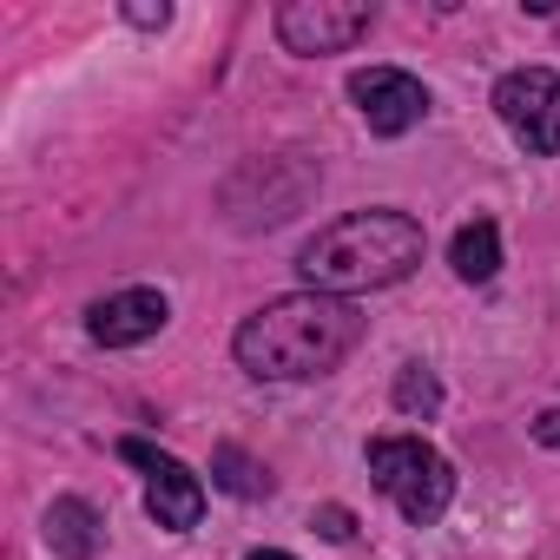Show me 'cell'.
I'll use <instances>...</instances> for the list:
<instances>
[{"mask_svg":"<svg viewBox=\"0 0 560 560\" xmlns=\"http://www.w3.org/2000/svg\"><path fill=\"white\" fill-rule=\"evenodd\" d=\"M357 343H363V311L350 298H324V291L270 298L231 337L237 370L257 376V383H311V376H330Z\"/></svg>","mask_w":560,"mask_h":560,"instance_id":"1","label":"cell"},{"mask_svg":"<svg viewBox=\"0 0 560 560\" xmlns=\"http://www.w3.org/2000/svg\"><path fill=\"white\" fill-rule=\"evenodd\" d=\"M250 560H298V553H277V547H264V553H250Z\"/></svg>","mask_w":560,"mask_h":560,"instance_id":"16","label":"cell"},{"mask_svg":"<svg viewBox=\"0 0 560 560\" xmlns=\"http://www.w3.org/2000/svg\"><path fill=\"white\" fill-rule=\"evenodd\" d=\"M416 264H422V224H416L409 211H389V205L350 211V218L324 224V231L304 244V257H298L304 284L324 291V298L389 291V284H402Z\"/></svg>","mask_w":560,"mask_h":560,"instance_id":"2","label":"cell"},{"mask_svg":"<svg viewBox=\"0 0 560 560\" xmlns=\"http://www.w3.org/2000/svg\"><path fill=\"white\" fill-rule=\"evenodd\" d=\"M311 534H324V540H350L357 521H350V508H317V514H311Z\"/></svg>","mask_w":560,"mask_h":560,"instance_id":"13","label":"cell"},{"mask_svg":"<svg viewBox=\"0 0 560 560\" xmlns=\"http://www.w3.org/2000/svg\"><path fill=\"white\" fill-rule=\"evenodd\" d=\"M448 264H455L462 284H488V277L501 270V231H494V218L462 224V231H455V244H448Z\"/></svg>","mask_w":560,"mask_h":560,"instance_id":"10","label":"cell"},{"mask_svg":"<svg viewBox=\"0 0 560 560\" xmlns=\"http://www.w3.org/2000/svg\"><path fill=\"white\" fill-rule=\"evenodd\" d=\"M534 442H547V448H560V409H547V416L534 422Z\"/></svg>","mask_w":560,"mask_h":560,"instance_id":"15","label":"cell"},{"mask_svg":"<svg viewBox=\"0 0 560 560\" xmlns=\"http://www.w3.org/2000/svg\"><path fill=\"white\" fill-rule=\"evenodd\" d=\"M396 409L402 416H435L442 409V383H435V370H422V363H402V376H396Z\"/></svg>","mask_w":560,"mask_h":560,"instance_id":"11","label":"cell"},{"mask_svg":"<svg viewBox=\"0 0 560 560\" xmlns=\"http://www.w3.org/2000/svg\"><path fill=\"white\" fill-rule=\"evenodd\" d=\"M126 21H132V27H165V21H172V8H165V0H159V8H152V0H132Z\"/></svg>","mask_w":560,"mask_h":560,"instance_id":"14","label":"cell"},{"mask_svg":"<svg viewBox=\"0 0 560 560\" xmlns=\"http://www.w3.org/2000/svg\"><path fill=\"white\" fill-rule=\"evenodd\" d=\"M370 8L363 0H284L277 8V40L291 54L317 60V54H350L363 34H370Z\"/></svg>","mask_w":560,"mask_h":560,"instance_id":"5","label":"cell"},{"mask_svg":"<svg viewBox=\"0 0 560 560\" xmlns=\"http://www.w3.org/2000/svg\"><path fill=\"white\" fill-rule=\"evenodd\" d=\"M211 468H218V488H231V494H244V501L270 488V475H264V468H257V462H250L237 442H224V448L211 455Z\"/></svg>","mask_w":560,"mask_h":560,"instance_id":"12","label":"cell"},{"mask_svg":"<svg viewBox=\"0 0 560 560\" xmlns=\"http://www.w3.org/2000/svg\"><path fill=\"white\" fill-rule=\"evenodd\" d=\"M370 475H376V488L396 501V514H402L409 527L442 521L448 501H455V468H448V455L429 448L422 435H376V442H370Z\"/></svg>","mask_w":560,"mask_h":560,"instance_id":"3","label":"cell"},{"mask_svg":"<svg viewBox=\"0 0 560 560\" xmlns=\"http://www.w3.org/2000/svg\"><path fill=\"white\" fill-rule=\"evenodd\" d=\"M119 455H126L132 468H145V508H152V521H159V527H172V534L198 527V514H205V481H198L178 455L152 448L145 435H126V442H119Z\"/></svg>","mask_w":560,"mask_h":560,"instance_id":"6","label":"cell"},{"mask_svg":"<svg viewBox=\"0 0 560 560\" xmlns=\"http://www.w3.org/2000/svg\"><path fill=\"white\" fill-rule=\"evenodd\" d=\"M494 113H501V126L534 159L560 152V73L553 67H514V73H501L494 80Z\"/></svg>","mask_w":560,"mask_h":560,"instance_id":"4","label":"cell"},{"mask_svg":"<svg viewBox=\"0 0 560 560\" xmlns=\"http://www.w3.org/2000/svg\"><path fill=\"white\" fill-rule=\"evenodd\" d=\"M47 540H54L60 560H93L100 540H106V527H100V514H93L80 494H60V501L47 508Z\"/></svg>","mask_w":560,"mask_h":560,"instance_id":"9","label":"cell"},{"mask_svg":"<svg viewBox=\"0 0 560 560\" xmlns=\"http://www.w3.org/2000/svg\"><path fill=\"white\" fill-rule=\"evenodd\" d=\"M165 317H172L165 291H145V284H139V291H119V298L93 304V311H86V330H93V343H106V350H132V343L159 337Z\"/></svg>","mask_w":560,"mask_h":560,"instance_id":"8","label":"cell"},{"mask_svg":"<svg viewBox=\"0 0 560 560\" xmlns=\"http://www.w3.org/2000/svg\"><path fill=\"white\" fill-rule=\"evenodd\" d=\"M350 100H357V113H363V126H370L376 139H402V132H416L422 113H429L422 80L402 73V67H363V73H350Z\"/></svg>","mask_w":560,"mask_h":560,"instance_id":"7","label":"cell"}]
</instances>
